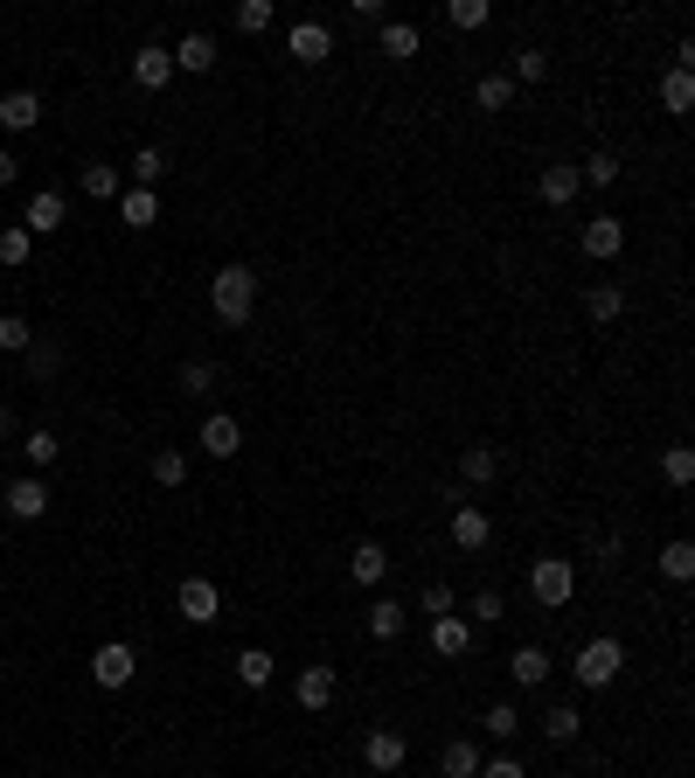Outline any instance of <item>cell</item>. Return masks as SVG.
<instances>
[{
	"instance_id": "obj_1",
	"label": "cell",
	"mask_w": 695,
	"mask_h": 778,
	"mask_svg": "<svg viewBox=\"0 0 695 778\" xmlns=\"http://www.w3.org/2000/svg\"><path fill=\"white\" fill-rule=\"evenodd\" d=\"M209 313L223 327H251V313H257V272L251 264H223L209 278Z\"/></svg>"
},
{
	"instance_id": "obj_2",
	"label": "cell",
	"mask_w": 695,
	"mask_h": 778,
	"mask_svg": "<svg viewBox=\"0 0 695 778\" xmlns=\"http://www.w3.org/2000/svg\"><path fill=\"white\" fill-rule=\"evenodd\" d=\"M619 668H626V647H619L612 633H598V639H585V647H577V660H571L577 689H612V681H619Z\"/></svg>"
},
{
	"instance_id": "obj_3",
	"label": "cell",
	"mask_w": 695,
	"mask_h": 778,
	"mask_svg": "<svg viewBox=\"0 0 695 778\" xmlns=\"http://www.w3.org/2000/svg\"><path fill=\"white\" fill-rule=\"evenodd\" d=\"M571 591H577V571H571V556H542L536 571H529V598L536 605H571Z\"/></svg>"
},
{
	"instance_id": "obj_4",
	"label": "cell",
	"mask_w": 695,
	"mask_h": 778,
	"mask_svg": "<svg viewBox=\"0 0 695 778\" xmlns=\"http://www.w3.org/2000/svg\"><path fill=\"white\" fill-rule=\"evenodd\" d=\"M63 216H70L63 188H35V195L22 202V230L28 237H56V230H63Z\"/></svg>"
},
{
	"instance_id": "obj_5",
	"label": "cell",
	"mask_w": 695,
	"mask_h": 778,
	"mask_svg": "<svg viewBox=\"0 0 695 778\" xmlns=\"http://www.w3.org/2000/svg\"><path fill=\"white\" fill-rule=\"evenodd\" d=\"M362 757H369L375 778H397L404 757H410V737H404V730H369V737H362Z\"/></svg>"
},
{
	"instance_id": "obj_6",
	"label": "cell",
	"mask_w": 695,
	"mask_h": 778,
	"mask_svg": "<svg viewBox=\"0 0 695 778\" xmlns=\"http://www.w3.org/2000/svg\"><path fill=\"white\" fill-rule=\"evenodd\" d=\"M0 501H8L14 522H43V515H49V480H43V472H22V480H8Z\"/></svg>"
},
{
	"instance_id": "obj_7",
	"label": "cell",
	"mask_w": 695,
	"mask_h": 778,
	"mask_svg": "<svg viewBox=\"0 0 695 778\" xmlns=\"http://www.w3.org/2000/svg\"><path fill=\"white\" fill-rule=\"evenodd\" d=\"M577 243H585L591 264H612L619 251H626V223H619V216H591L585 230H577Z\"/></svg>"
},
{
	"instance_id": "obj_8",
	"label": "cell",
	"mask_w": 695,
	"mask_h": 778,
	"mask_svg": "<svg viewBox=\"0 0 695 778\" xmlns=\"http://www.w3.org/2000/svg\"><path fill=\"white\" fill-rule=\"evenodd\" d=\"M175 605H181L188 625H216V619H223V591H216L209 577H188L181 591H175Z\"/></svg>"
},
{
	"instance_id": "obj_9",
	"label": "cell",
	"mask_w": 695,
	"mask_h": 778,
	"mask_svg": "<svg viewBox=\"0 0 695 778\" xmlns=\"http://www.w3.org/2000/svg\"><path fill=\"white\" fill-rule=\"evenodd\" d=\"M91 674H98V689H125V681L140 674V654L125 647V639H111V647L91 654Z\"/></svg>"
},
{
	"instance_id": "obj_10",
	"label": "cell",
	"mask_w": 695,
	"mask_h": 778,
	"mask_svg": "<svg viewBox=\"0 0 695 778\" xmlns=\"http://www.w3.org/2000/svg\"><path fill=\"white\" fill-rule=\"evenodd\" d=\"M202 452H209V459H237V452H243V424L223 417V410H209V417H202Z\"/></svg>"
},
{
	"instance_id": "obj_11",
	"label": "cell",
	"mask_w": 695,
	"mask_h": 778,
	"mask_svg": "<svg viewBox=\"0 0 695 778\" xmlns=\"http://www.w3.org/2000/svg\"><path fill=\"white\" fill-rule=\"evenodd\" d=\"M487 536H494V522H487V507H474V501H459L453 507V549H487Z\"/></svg>"
},
{
	"instance_id": "obj_12",
	"label": "cell",
	"mask_w": 695,
	"mask_h": 778,
	"mask_svg": "<svg viewBox=\"0 0 695 778\" xmlns=\"http://www.w3.org/2000/svg\"><path fill=\"white\" fill-rule=\"evenodd\" d=\"M167 56H175V70H188V77H209V70H216V35L195 28V35H181Z\"/></svg>"
},
{
	"instance_id": "obj_13",
	"label": "cell",
	"mask_w": 695,
	"mask_h": 778,
	"mask_svg": "<svg viewBox=\"0 0 695 778\" xmlns=\"http://www.w3.org/2000/svg\"><path fill=\"white\" fill-rule=\"evenodd\" d=\"M286 43H292L299 63H327V56H334V28H327V22H292Z\"/></svg>"
},
{
	"instance_id": "obj_14",
	"label": "cell",
	"mask_w": 695,
	"mask_h": 778,
	"mask_svg": "<svg viewBox=\"0 0 695 778\" xmlns=\"http://www.w3.org/2000/svg\"><path fill=\"white\" fill-rule=\"evenodd\" d=\"M133 84H140V91H167V84H175V56H167L160 43H146V49L133 56Z\"/></svg>"
},
{
	"instance_id": "obj_15",
	"label": "cell",
	"mask_w": 695,
	"mask_h": 778,
	"mask_svg": "<svg viewBox=\"0 0 695 778\" xmlns=\"http://www.w3.org/2000/svg\"><path fill=\"white\" fill-rule=\"evenodd\" d=\"M348 577L362 584V591H375V584L390 577V549H383V542H355V556H348Z\"/></svg>"
},
{
	"instance_id": "obj_16",
	"label": "cell",
	"mask_w": 695,
	"mask_h": 778,
	"mask_svg": "<svg viewBox=\"0 0 695 778\" xmlns=\"http://www.w3.org/2000/svg\"><path fill=\"white\" fill-rule=\"evenodd\" d=\"M466 647H474V625H466L459 612H445V619H431V654H445V660H459Z\"/></svg>"
},
{
	"instance_id": "obj_17",
	"label": "cell",
	"mask_w": 695,
	"mask_h": 778,
	"mask_svg": "<svg viewBox=\"0 0 695 778\" xmlns=\"http://www.w3.org/2000/svg\"><path fill=\"white\" fill-rule=\"evenodd\" d=\"M119 223H125V230H154V223H160V195H154V188H125V195H119Z\"/></svg>"
},
{
	"instance_id": "obj_18",
	"label": "cell",
	"mask_w": 695,
	"mask_h": 778,
	"mask_svg": "<svg viewBox=\"0 0 695 778\" xmlns=\"http://www.w3.org/2000/svg\"><path fill=\"white\" fill-rule=\"evenodd\" d=\"M334 689H341V681H334V668H299V681H292L299 709H327V702H334Z\"/></svg>"
},
{
	"instance_id": "obj_19",
	"label": "cell",
	"mask_w": 695,
	"mask_h": 778,
	"mask_svg": "<svg viewBox=\"0 0 695 778\" xmlns=\"http://www.w3.org/2000/svg\"><path fill=\"white\" fill-rule=\"evenodd\" d=\"M0 125H8V132H35V125H43V98H35V91H8V98H0Z\"/></svg>"
},
{
	"instance_id": "obj_20",
	"label": "cell",
	"mask_w": 695,
	"mask_h": 778,
	"mask_svg": "<svg viewBox=\"0 0 695 778\" xmlns=\"http://www.w3.org/2000/svg\"><path fill=\"white\" fill-rule=\"evenodd\" d=\"M577 188H585V181H577V167H563V160H556V167H542L536 195L550 202V208H571V202H577Z\"/></svg>"
},
{
	"instance_id": "obj_21",
	"label": "cell",
	"mask_w": 695,
	"mask_h": 778,
	"mask_svg": "<svg viewBox=\"0 0 695 778\" xmlns=\"http://www.w3.org/2000/svg\"><path fill=\"white\" fill-rule=\"evenodd\" d=\"M439 778H480V744L474 737H453V744L439 751Z\"/></svg>"
},
{
	"instance_id": "obj_22",
	"label": "cell",
	"mask_w": 695,
	"mask_h": 778,
	"mask_svg": "<svg viewBox=\"0 0 695 778\" xmlns=\"http://www.w3.org/2000/svg\"><path fill=\"white\" fill-rule=\"evenodd\" d=\"M77 188H84L91 202H119V195H125L119 167H105V160H91V167H77Z\"/></svg>"
},
{
	"instance_id": "obj_23",
	"label": "cell",
	"mask_w": 695,
	"mask_h": 778,
	"mask_svg": "<svg viewBox=\"0 0 695 778\" xmlns=\"http://www.w3.org/2000/svg\"><path fill=\"white\" fill-rule=\"evenodd\" d=\"M494 472H501V452L494 445H466L459 452V487H487Z\"/></svg>"
},
{
	"instance_id": "obj_24",
	"label": "cell",
	"mask_w": 695,
	"mask_h": 778,
	"mask_svg": "<svg viewBox=\"0 0 695 778\" xmlns=\"http://www.w3.org/2000/svg\"><path fill=\"white\" fill-rule=\"evenodd\" d=\"M508 674H515V689H542V681H550V654H542V647H515Z\"/></svg>"
},
{
	"instance_id": "obj_25",
	"label": "cell",
	"mask_w": 695,
	"mask_h": 778,
	"mask_svg": "<svg viewBox=\"0 0 695 778\" xmlns=\"http://www.w3.org/2000/svg\"><path fill=\"white\" fill-rule=\"evenodd\" d=\"M474 105L480 111H508L515 105V77H508V70H487V77L474 84Z\"/></svg>"
},
{
	"instance_id": "obj_26",
	"label": "cell",
	"mask_w": 695,
	"mask_h": 778,
	"mask_svg": "<svg viewBox=\"0 0 695 778\" xmlns=\"http://www.w3.org/2000/svg\"><path fill=\"white\" fill-rule=\"evenodd\" d=\"M418 49H424L418 22H383V56H390V63H410Z\"/></svg>"
},
{
	"instance_id": "obj_27",
	"label": "cell",
	"mask_w": 695,
	"mask_h": 778,
	"mask_svg": "<svg viewBox=\"0 0 695 778\" xmlns=\"http://www.w3.org/2000/svg\"><path fill=\"white\" fill-rule=\"evenodd\" d=\"M404 619H410V612H404L397 598H375V605H369V639H383V647H390V639L404 633Z\"/></svg>"
},
{
	"instance_id": "obj_28",
	"label": "cell",
	"mask_w": 695,
	"mask_h": 778,
	"mask_svg": "<svg viewBox=\"0 0 695 778\" xmlns=\"http://www.w3.org/2000/svg\"><path fill=\"white\" fill-rule=\"evenodd\" d=\"M272 674H278V660L265 647H243L237 654V681H243V689H272Z\"/></svg>"
},
{
	"instance_id": "obj_29",
	"label": "cell",
	"mask_w": 695,
	"mask_h": 778,
	"mask_svg": "<svg viewBox=\"0 0 695 778\" xmlns=\"http://www.w3.org/2000/svg\"><path fill=\"white\" fill-rule=\"evenodd\" d=\"M585 313L598 320V327H606V320H619V313H626V292H619L612 278H598V286L585 292Z\"/></svg>"
},
{
	"instance_id": "obj_30",
	"label": "cell",
	"mask_w": 695,
	"mask_h": 778,
	"mask_svg": "<svg viewBox=\"0 0 695 778\" xmlns=\"http://www.w3.org/2000/svg\"><path fill=\"white\" fill-rule=\"evenodd\" d=\"M577 730H585V716H577L571 702H556V709H542V737H550V744H577Z\"/></svg>"
},
{
	"instance_id": "obj_31",
	"label": "cell",
	"mask_w": 695,
	"mask_h": 778,
	"mask_svg": "<svg viewBox=\"0 0 695 778\" xmlns=\"http://www.w3.org/2000/svg\"><path fill=\"white\" fill-rule=\"evenodd\" d=\"M661 105L674 111V119H688V105H695V70H668V77H661Z\"/></svg>"
},
{
	"instance_id": "obj_32",
	"label": "cell",
	"mask_w": 695,
	"mask_h": 778,
	"mask_svg": "<svg viewBox=\"0 0 695 778\" xmlns=\"http://www.w3.org/2000/svg\"><path fill=\"white\" fill-rule=\"evenodd\" d=\"M661 577H674V584H688V577H695V542L674 536V542L661 549Z\"/></svg>"
},
{
	"instance_id": "obj_33",
	"label": "cell",
	"mask_w": 695,
	"mask_h": 778,
	"mask_svg": "<svg viewBox=\"0 0 695 778\" xmlns=\"http://www.w3.org/2000/svg\"><path fill=\"white\" fill-rule=\"evenodd\" d=\"M577 181H585V188H612V181H619V154H606V146H598L591 160H577Z\"/></svg>"
},
{
	"instance_id": "obj_34",
	"label": "cell",
	"mask_w": 695,
	"mask_h": 778,
	"mask_svg": "<svg viewBox=\"0 0 695 778\" xmlns=\"http://www.w3.org/2000/svg\"><path fill=\"white\" fill-rule=\"evenodd\" d=\"M22 362H28V375H35V383H43V375H56V369H63V348H56V340H28V355H22Z\"/></svg>"
},
{
	"instance_id": "obj_35",
	"label": "cell",
	"mask_w": 695,
	"mask_h": 778,
	"mask_svg": "<svg viewBox=\"0 0 695 778\" xmlns=\"http://www.w3.org/2000/svg\"><path fill=\"white\" fill-rule=\"evenodd\" d=\"M28 340H35V327L22 313H0V355H28Z\"/></svg>"
},
{
	"instance_id": "obj_36",
	"label": "cell",
	"mask_w": 695,
	"mask_h": 778,
	"mask_svg": "<svg viewBox=\"0 0 695 778\" xmlns=\"http://www.w3.org/2000/svg\"><path fill=\"white\" fill-rule=\"evenodd\" d=\"M160 175H167V154L160 146H140L133 154V188H160Z\"/></svg>"
},
{
	"instance_id": "obj_37",
	"label": "cell",
	"mask_w": 695,
	"mask_h": 778,
	"mask_svg": "<svg viewBox=\"0 0 695 778\" xmlns=\"http://www.w3.org/2000/svg\"><path fill=\"white\" fill-rule=\"evenodd\" d=\"M494 619H508V598H501V591H474V605H466V625H494Z\"/></svg>"
},
{
	"instance_id": "obj_38",
	"label": "cell",
	"mask_w": 695,
	"mask_h": 778,
	"mask_svg": "<svg viewBox=\"0 0 695 778\" xmlns=\"http://www.w3.org/2000/svg\"><path fill=\"white\" fill-rule=\"evenodd\" d=\"M22 452H28V466L43 472V466H56V452H63V439H56V431H28V439H22Z\"/></svg>"
},
{
	"instance_id": "obj_39",
	"label": "cell",
	"mask_w": 695,
	"mask_h": 778,
	"mask_svg": "<svg viewBox=\"0 0 695 778\" xmlns=\"http://www.w3.org/2000/svg\"><path fill=\"white\" fill-rule=\"evenodd\" d=\"M272 22H278L272 0H243V8H237V28H243V35H265Z\"/></svg>"
},
{
	"instance_id": "obj_40",
	"label": "cell",
	"mask_w": 695,
	"mask_h": 778,
	"mask_svg": "<svg viewBox=\"0 0 695 778\" xmlns=\"http://www.w3.org/2000/svg\"><path fill=\"white\" fill-rule=\"evenodd\" d=\"M28 230H22V223H8V230H0V264H8V272H14V264H28Z\"/></svg>"
},
{
	"instance_id": "obj_41",
	"label": "cell",
	"mask_w": 695,
	"mask_h": 778,
	"mask_svg": "<svg viewBox=\"0 0 695 778\" xmlns=\"http://www.w3.org/2000/svg\"><path fill=\"white\" fill-rule=\"evenodd\" d=\"M181 480H188V459H181V452H175V445L154 452V487H181Z\"/></svg>"
},
{
	"instance_id": "obj_42",
	"label": "cell",
	"mask_w": 695,
	"mask_h": 778,
	"mask_svg": "<svg viewBox=\"0 0 695 778\" xmlns=\"http://www.w3.org/2000/svg\"><path fill=\"white\" fill-rule=\"evenodd\" d=\"M508 77H515V84H542V77H550V56H542V49H522Z\"/></svg>"
},
{
	"instance_id": "obj_43",
	"label": "cell",
	"mask_w": 695,
	"mask_h": 778,
	"mask_svg": "<svg viewBox=\"0 0 695 778\" xmlns=\"http://www.w3.org/2000/svg\"><path fill=\"white\" fill-rule=\"evenodd\" d=\"M515 730H522V709H515V702H494V709H487V737H501V744H508Z\"/></svg>"
},
{
	"instance_id": "obj_44",
	"label": "cell",
	"mask_w": 695,
	"mask_h": 778,
	"mask_svg": "<svg viewBox=\"0 0 695 778\" xmlns=\"http://www.w3.org/2000/svg\"><path fill=\"white\" fill-rule=\"evenodd\" d=\"M487 14H494L487 0H453V8H445V22H453V28H487Z\"/></svg>"
},
{
	"instance_id": "obj_45",
	"label": "cell",
	"mask_w": 695,
	"mask_h": 778,
	"mask_svg": "<svg viewBox=\"0 0 695 778\" xmlns=\"http://www.w3.org/2000/svg\"><path fill=\"white\" fill-rule=\"evenodd\" d=\"M453 605H459V598H453V584H424L418 612H424V619H445V612H453Z\"/></svg>"
},
{
	"instance_id": "obj_46",
	"label": "cell",
	"mask_w": 695,
	"mask_h": 778,
	"mask_svg": "<svg viewBox=\"0 0 695 778\" xmlns=\"http://www.w3.org/2000/svg\"><path fill=\"white\" fill-rule=\"evenodd\" d=\"M181 390H188V396H209V390H216V369H209V362H181Z\"/></svg>"
},
{
	"instance_id": "obj_47",
	"label": "cell",
	"mask_w": 695,
	"mask_h": 778,
	"mask_svg": "<svg viewBox=\"0 0 695 778\" xmlns=\"http://www.w3.org/2000/svg\"><path fill=\"white\" fill-rule=\"evenodd\" d=\"M661 466H668V480H674V487H688V480H695V452H688V445H674Z\"/></svg>"
},
{
	"instance_id": "obj_48",
	"label": "cell",
	"mask_w": 695,
	"mask_h": 778,
	"mask_svg": "<svg viewBox=\"0 0 695 778\" xmlns=\"http://www.w3.org/2000/svg\"><path fill=\"white\" fill-rule=\"evenodd\" d=\"M480 778H529L522 757H480Z\"/></svg>"
},
{
	"instance_id": "obj_49",
	"label": "cell",
	"mask_w": 695,
	"mask_h": 778,
	"mask_svg": "<svg viewBox=\"0 0 695 778\" xmlns=\"http://www.w3.org/2000/svg\"><path fill=\"white\" fill-rule=\"evenodd\" d=\"M591 556H598V571H612V563H619V536H598Z\"/></svg>"
},
{
	"instance_id": "obj_50",
	"label": "cell",
	"mask_w": 695,
	"mask_h": 778,
	"mask_svg": "<svg viewBox=\"0 0 695 778\" xmlns=\"http://www.w3.org/2000/svg\"><path fill=\"white\" fill-rule=\"evenodd\" d=\"M14 175H22V160H14L8 146H0V188H14Z\"/></svg>"
},
{
	"instance_id": "obj_51",
	"label": "cell",
	"mask_w": 695,
	"mask_h": 778,
	"mask_svg": "<svg viewBox=\"0 0 695 778\" xmlns=\"http://www.w3.org/2000/svg\"><path fill=\"white\" fill-rule=\"evenodd\" d=\"M0 439H14V410L8 404H0Z\"/></svg>"
}]
</instances>
